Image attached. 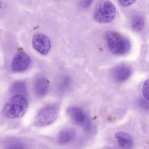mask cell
<instances>
[{
	"mask_svg": "<svg viewBox=\"0 0 149 149\" xmlns=\"http://www.w3.org/2000/svg\"><path fill=\"white\" fill-rule=\"evenodd\" d=\"M108 47L113 54L119 56L127 54L131 48L129 40L120 33L114 31H109L105 34Z\"/></svg>",
	"mask_w": 149,
	"mask_h": 149,
	"instance_id": "1",
	"label": "cell"
},
{
	"mask_svg": "<svg viewBox=\"0 0 149 149\" xmlns=\"http://www.w3.org/2000/svg\"><path fill=\"white\" fill-rule=\"evenodd\" d=\"M143 95L145 99L149 102V79L143 83L142 87Z\"/></svg>",
	"mask_w": 149,
	"mask_h": 149,
	"instance_id": "15",
	"label": "cell"
},
{
	"mask_svg": "<svg viewBox=\"0 0 149 149\" xmlns=\"http://www.w3.org/2000/svg\"><path fill=\"white\" fill-rule=\"evenodd\" d=\"M119 146L124 149H131L133 145L132 137L128 134L122 132H118L115 134Z\"/></svg>",
	"mask_w": 149,
	"mask_h": 149,
	"instance_id": "10",
	"label": "cell"
},
{
	"mask_svg": "<svg viewBox=\"0 0 149 149\" xmlns=\"http://www.w3.org/2000/svg\"><path fill=\"white\" fill-rule=\"evenodd\" d=\"M140 103L141 107L146 110L149 109V102L146 100H142Z\"/></svg>",
	"mask_w": 149,
	"mask_h": 149,
	"instance_id": "17",
	"label": "cell"
},
{
	"mask_svg": "<svg viewBox=\"0 0 149 149\" xmlns=\"http://www.w3.org/2000/svg\"><path fill=\"white\" fill-rule=\"evenodd\" d=\"M135 1V0H118V3L120 6H122L126 7L132 5Z\"/></svg>",
	"mask_w": 149,
	"mask_h": 149,
	"instance_id": "16",
	"label": "cell"
},
{
	"mask_svg": "<svg viewBox=\"0 0 149 149\" xmlns=\"http://www.w3.org/2000/svg\"><path fill=\"white\" fill-rule=\"evenodd\" d=\"M49 85L48 81L45 77L40 75L36 77L33 84L35 95L40 98L44 97L48 92Z\"/></svg>",
	"mask_w": 149,
	"mask_h": 149,
	"instance_id": "8",
	"label": "cell"
},
{
	"mask_svg": "<svg viewBox=\"0 0 149 149\" xmlns=\"http://www.w3.org/2000/svg\"><path fill=\"white\" fill-rule=\"evenodd\" d=\"M75 135V132L73 129H65L58 133L57 136V141L60 144H65L71 141Z\"/></svg>",
	"mask_w": 149,
	"mask_h": 149,
	"instance_id": "11",
	"label": "cell"
},
{
	"mask_svg": "<svg viewBox=\"0 0 149 149\" xmlns=\"http://www.w3.org/2000/svg\"><path fill=\"white\" fill-rule=\"evenodd\" d=\"M71 81L70 79L68 77H64L61 81L59 87L62 91L67 90L70 87Z\"/></svg>",
	"mask_w": 149,
	"mask_h": 149,
	"instance_id": "14",
	"label": "cell"
},
{
	"mask_svg": "<svg viewBox=\"0 0 149 149\" xmlns=\"http://www.w3.org/2000/svg\"><path fill=\"white\" fill-rule=\"evenodd\" d=\"M66 111L68 115L77 123L86 127L89 125L90 121L87 115L80 108L74 106H70Z\"/></svg>",
	"mask_w": 149,
	"mask_h": 149,
	"instance_id": "7",
	"label": "cell"
},
{
	"mask_svg": "<svg viewBox=\"0 0 149 149\" xmlns=\"http://www.w3.org/2000/svg\"><path fill=\"white\" fill-rule=\"evenodd\" d=\"M132 70L128 66L121 64L116 66L113 70V75L118 81L122 82L127 80L131 76Z\"/></svg>",
	"mask_w": 149,
	"mask_h": 149,
	"instance_id": "9",
	"label": "cell"
},
{
	"mask_svg": "<svg viewBox=\"0 0 149 149\" xmlns=\"http://www.w3.org/2000/svg\"><path fill=\"white\" fill-rule=\"evenodd\" d=\"M59 107L56 104L45 105L38 111L34 121V125L42 127L51 125L56 120L58 115Z\"/></svg>",
	"mask_w": 149,
	"mask_h": 149,
	"instance_id": "3",
	"label": "cell"
},
{
	"mask_svg": "<svg viewBox=\"0 0 149 149\" xmlns=\"http://www.w3.org/2000/svg\"><path fill=\"white\" fill-rule=\"evenodd\" d=\"M32 42L34 48L44 55L47 54L51 47L49 38L46 35L41 33H37L33 35Z\"/></svg>",
	"mask_w": 149,
	"mask_h": 149,
	"instance_id": "5",
	"label": "cell"
},
{
	"mask_svg": "<svg viewBox=\"0 0 149 149\" xmlns=\"http://www.w3.org/2000/svg\"><path fill=\"white\" fill-rule=\"evenodd\" d=\"M116 8L111 1L102 0L98 1L94 8L93 15L95 20L100 23L111 22L115 17Z\"/></svg>",
	"mask_w": 149,
	"mask_h": 149,
	"instance_id": "4",
	"label": "cell"
},
{
	"mask_svg": "<svg viewBox=\"0 0 149 149\" xmlns=\"http://www.w3.org/2000/svg\"><path fill=\"white\" fill-rule=\"evenodd\" d=\"M27 101L23 95H13L5 103L3 112L5 116L10 119H16L23 116L27 110Z\"/></svg>",
	"mask_w": 149,
	"mask_h": 149,
	"instance_id": "2",
	"label": "cell"
},
{
	"mask_svg": "<svg viewBox=\"0 0 149 149\" xmlns=\"http://www.w3.org/2000/svg\"><path fill=\"white\" fill-rule=\"evenodd\" d=\"M144 24L143 18L141 16H136L134 17L132 21V27L134 31L139 32L143 28Z\"/></svg>",
	"mask_w": 149,
	"mask_h": 149,
	"instance_id": "13",
	"label": "cell"
},
{
	"mask_svg": "<svg viewBox=\"0 0 149 149\" xmlns=\"http://www.w3.org/2000/svg\"><path fill=\"white\" fill-rule=\"evenodd\" d=\"M31 63L29 55L24 52L17 53L14 56L11 62L13 70L16 72H21L26 70Z\"/></svg>",
	"mask_w": 149,
	"mask_h": 149,
	"instance_id": "6",
	"label": "cell"
},
{
	"mask_svg": "<svg viewBox=\"0 0 149 149\" xmlns=\"http://www.w3.org/2000/svg\"><path fill=\"white\" fill-rule=\"evenodd\" d=\"M26 91V86L22 81H17L13 83L10 88V92L12 94L22 95Z\"/></svg>",
	"mask_w": 149,
	"mask_h": 149,
	"instance_id": "12",
	"label": "cell"
},
{
	"mask_svg": "<svg viewBox=\"0 0 149 149\" xmlns=\"http://www.w3.org/2000/svg\"><path fill=\"white\" fill-rule=\"evenodd\" d=\"M92 1H83L81 3V5L83 8H87L90 5Z\"/></svg>",
	"mask_w": 149,
	"mask_h": 149,
	"instance_id": "18",
	"label": "cell"
}]
</instances>
